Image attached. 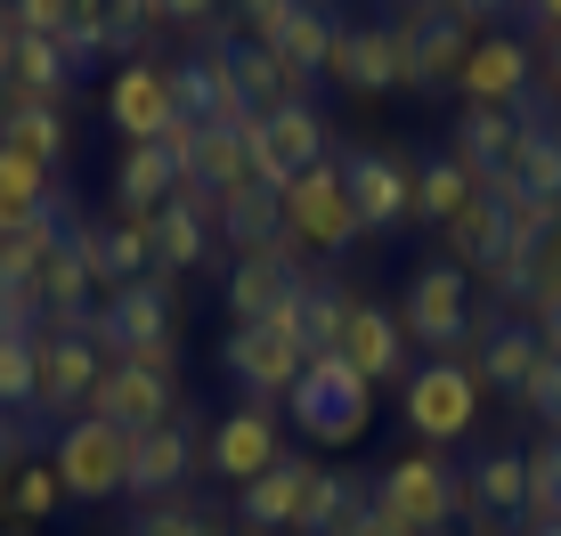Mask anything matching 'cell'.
I'll return each mask as SVG.
<instances>
[{"instance_id":"6da1fadb","label":"cell","mask_w":561,"mask_h":536,"mask_svg":"<svg viewBox=\"0 0 561 536\" xmlns=\"http://www.w3.org/2000/svg\"><path fill=\"white\" fill-rule=\"evenodd\" d=\"M375 512L399 521L408 536H448L456 521H472V480L439 447H408L375 471Z\"/></svg>"},{"instance_id":"7a4b0ae2","label":"cell","mask_w":561,"mask_h":536,"mask_svg":"<svg viewBox=\"0 0 561 536\" xmlns=\"http://www.w3.org/2000/svg\"><path fill=\"white\" fill-rule=\"evenodd\" d=\"M99 374H106L99 310L42 325V334H33V423H57V431H66L73 415H90V391H99Z\"/></svg>"},{"instance_id":"3957f363","label":"cell","mask_w":561,"mask_h":536,"mask_svg":"<svg viewBox=\"0 0 561 536\" xmlns=\"http://www.w3.org/2000/svg\"><path fill=\"white\" fill-rule=\"evenodd\" d=\"M285 415H294V431L309 439V447H358L366 439V423H375V382H366L342 350H318L301 366V382H294V398H285Z\"/></svg>"},{"instance_id":"277c9868","label":"cell","mask_w":561,"mask_h":536,"mask_svg":"<svg viewBox=\"0 0 561 536\" xmlns=\"http://www.w3.org/2000/svg\"><path fill=\"white\" fill-rule=\"evenodd\" d=\"M237 139H244V155H253V179L277 187V196L301 179V171H318V163L342 155V139H334V123L318 114V98H285L277 114H244Z\"/></svg>"},{"instance_id":"5b68a950","label":"cell","mask_w":561,"mask_h":536,"mask_svg":"<svg viewBox=\"0 0 561 536\" xmlns=\"http://www.w3.org/2000/svg\"><path fill=\"white\" fill-rule=\"evenodd\" d=\"M399 407H408L415 447H456V439H472V423H480L472 358H423V366L408 374V391H399Z\"/></svg>"},{"instance_id":"8992f818","label":"cell","mask_w":561,"mask_h":536,"mask_svg":"<svg viewBox=\"0 0 561 536\" xmlns=\"http://www.w3.org/2000/svg\"><path fill=\"white\" fill-rule=\"evenodd\" d=\"M49 471L73 504H114L130 488V431L99 423V415H73L66 431L49 439Z\"/></svg>"},{"instance_id":"52a82bcc","label":"cell","mask_w":561,"mask_h":536,"mask_svg":"<svg viewBox=\"0 0 561 536\" xmlns=\"http://www.w3.org/2000/svg\"><path fill=\"white\" fill-rule=\"evenodd\" d=\"M472 277L448 260V253H432L408 277V310H399V325H408V341H423L432 358H463V341H472Z\"/></svg>"},{"instance_id":"ba28073f","label":"cell","mask_w":561,"mask_h":536,"mask_svg":"<svg viewBox=\"0 0 561 536\" xmlns=\"http://www.w3.org/2000/svg\"><path fill=\"white\" fill-rule=\"evenodd\" d=\"M277 203H285V236H294L301 253L342 260V253L366 236V228H358V203H351V179H342V155L318 163V171H301V179L285 187Z\"/></svg>"},{"instance_id":"9c48e42d","label":"cell","mask_w":561,"mask_h":536,"mask_svg":"<svg viewBox=\"0 0 561 536\" xmlns=\"http://www.w3.org/2000/svg\"><path fill=\"white\" fill-rule=\"evenodd\" d=\"M325 82L366 90V98H382V90H415V49H408V25H399V9L358 16V25L342 33L334 73H325Z\"/></svg>"},{"instance_id":"30bf717a","label":"cell","mask_w":561,"mask_h":536,"mask_svg":"<svg viewBox=\"0 0 561 536\" xmlns=\"http://www.w3.org/2000/svg\"><path fill=\"white\" fill-rule=\"evenodd\" d=\"M342 179H351L366 236H399L415 220V163L399 147H342Z\"/></svg>"},{"instance_id":"8fae6325","label":"cell","mask_w":561,"mask_h":536,"mask_svg":"<svg viewBox=\"0 0 561 536\" xmlns=\"http://www.w3.org/2000/svg\"><path fill=\"white\" fill-rule=\"evenodd\" d=\"M301 366H309V350H294L268 325H228V341H220V374L244 391V407H285Z\"/></svg>"},{"instance_id":"7c38bea8","label":"cell","mask_w":561,"mask_h":536,"mask_svg":"<svg viewBox=\"0 0 561 536\" xmlns=\"http://www.w3.org/2000/svg\"><path fill=\"white\" fill-rule=\"evenodd\" d=\"M463 350H472L480 391L520 398V391H529V374H537V358H546V334H537L520 310H505V301H496V310L472 317V341H463Z\"/></svg>"},{"instance_id":"4fadbf2b","label":"cell","mask_w":561,"mask_h":536,"mask_svg":"<svg viewBox=\"0 0 561 536\" xmlns=\"http://www.w3.org/2000/svg\"><path fill=\"white\" fill-rule=\"evenodd\" d=\"M220 253V196L211 187H187L154 212V277H196Z\"/></svg>"},{"instance_id":"5bb4252c","label":"cell","mask_w":561,"mask_h":536,"mask_svg":"<svg viewBox=\"0 0 561 536\" xmlns=\"http://www.w3.org/2000/svg\"><path fill=\"white\" fill-rule=\"evenodd\" d=\"M147 341H180V317H171V277H139L123 284V293L99 301V350L106 366L130 350H147Z\"/></svg>"},{"instance_id":"9a60e30c","label":"cell","mask_w":561,"mask_h":536,"mask_svg":"<svg viewBox=\"0 0 561 536\" xmlns=\"http://www.w3.org/2000/svg\"><path fill=\"white\" fill-rule=\"evenodd\" d=\"M408 25V49H415V90H456L463 82V57H472V16L456 0H432V9H399Z\"/></svg>"},{"instance_id":"2e32d148","label":"cell","mask_w":561,"mask_h":536,"mask_svg":"<svg viewBox=\"0 0 561 536\" xmlns=\"http://www.w3.org/2000/svg\"><path fill=\"white\" fill-rule=\"evenodd\" d=\"M196 415H171V423H154V431H139L130 439V488L123 496H139V504H163V496H180L187 480H196Z\"/></svg>"},{"instance_id":"e0dca14e","label":"cell","mask_w":561,"mask_h":536,"mask_svg":"<svg viewBox=\"0 0 561 536\" xmlns=\"http://www.w3.org/2000/svg\"><path fill=\"white\" fill-rule=\"evenodd\" d=\"M301 277H309V260H301L294 236L261 244V253H237V260H228V284H220V293H228V317H237V325H261Z\"/></svg>"},{"instance_id":"ac0fdd59","label":"cell","mask_w":561,"mask_h":536,"mask_svg":"<svg viewBox=\"0 0 561 536\" xmlns=\"http://www.w3.org/2000/svg\"><path fill=\"white\" fill-rule=\"evenodd\" d=\"M456 90H463V106H520V98H537V49L520 42V33H480Z\"/></svg>"},{"instance_id":"d6986e66","label":"cell","mask_w":561,"mask_h":536,"mask_svg":"<svg viewBox=\"0 0 561 536\" xmlns=\"http://www.w3.org/2000/svg\"><path fill=\"white\" fill-rule=\"evenodd\" d=\"M513 155H520V106H456V163L489 196L513 187Z\"/></svg>"},{"instance_id":"ffe728a7","label":"cell","mask_w":561,"mask_h":536,"mask_svg":"<svg viewBox=\"0 0 561 536\" xmlns=\"http://www.w3.org/2000/svg\"><path fill=\"white\" fill-rule=\"evenodd\" d=\"M171 66H147V57H130V66H114L106 82V123L123 130V147H147L171 130Z\"/></svg>"},{"instance_id":"44dd1931","label":"cell","mask_w":561,"mask_h":536,"mask_svg":"<svg viewBox=\"0 0 561 536\" xmlns=\"http://www.w3.org/2000/svg\"><path fill=\"white\" fill-rule=\"evenodd\" d=\"M204 464L220 471V480L253 488L268 464H285L277 415H268V407H237V415H220V423H211V439H204Z\"/></svg>"},{"instance_id":"7402d4cb","label":"cell","mask_w":561,"mask_h":536,"mask_svg":"<svg viewBox=\"0 0 561 536\" xmlns=\"http://www.w3.org/2000/svg\"><path fill=\"white\" fill-rule=\"evenodd\" d=\"M318 471H325V464H309V455H285V464H268L253 488H237V521H244V536L301 528L309 496H318Z\"/></svg>"},{"instance_id":"603a6c76","label":"cell","mask_w":561,"mask_h":536,"mask_svg":"<svg viewBox=\"0 0 561 536\" xmlns=\"http://www.w3.org/2000/svg\"><path fill=\"white\" fill-rule=\"evenodd\" d=\"M90 415L139 439V431H154V423H171V415H180V382L139 374V366H106L99 391H90Z\"/></svg>"},{"instance_id":"cb8c5ba5","label":"cell","mask_w":561,"mask_h":536,"mask_svg":"<svg viewBox=\"0 0 561 536\" xmlns=\"http://www.w3.org/2000/svg\"><path fill=\"white\" fill-rule=\"evenodd\" d=\"M171 106L187 114V123H244V106L237 98V73H228V49H187L180 66H171Z\"/></svg>"},{"instance_id":"d4e9b609","label":"cell","mask_w":561,"mask_h":536,"mask_svg":"<svg viewBox=\"0 0 561 536\" xmlns=\"http://www.w3.org/2000/svg\"><path fill=\"white\" fill-rule=\"evenodd\" d=\"M342 33H351V16H342V0H294V16H285V33L268 49L285 57V66L301 73V82H318V73H334V49Z\"/></svg>"},{"instance_id":"484cf974","label":"cell","mask_w":561,"mask_h":536,"mask_svg":"<svg viewBox=\"0 0 561 536\" xmlns=\"http://www.w3.org/2000/svg\"><path fill=\"white\" fill-rule=\"evenodd\" d=\"M342 358H351L375 391L415 374V366H408V325H399L391 310H375V301H358V310H351V325H342Z\"/></svg>"},{"instance_id":"4316f807","label":"cell","mask_w":561,"mask_h":536,"mask_svg":"<svg viewBox=\"0 0 561 536\" xmlns=\"http://www.w3.org/2000/svg\"><path fill=\"white\" fill-rule=\"evenodd\" d=\"M366 521H375V471L325 464L318 471V496H309V512H301L294 536H358Z\"/></svg>"},{"instance_id":"83f0119b","label":"cell","mask_w":561,"mask_h":536,"mask_svg":"<svg viewBox=\"0 0 561 536\" xmlns=\"http://www.w3.org/2000/svg\"><path fill=\"white\" fill-rule=\"evenodd\" d=\"M520 203H561V130L537 98H520V155H513V187Z\"/></svg>"},{"instance_id":"f1b7e54d","label":"cell","mask_w":561,"mask_h":536,"mask_svg":"<svg viewBox=\"0 0 561 536\" xmlns=\"http://www.w3.org/2000/svg\"><path fill=\"white\" fill-rule=\"evenodd\" d=\"M171 196H180V163H171L154 139L114 155V212H123V220H154Z\"/></svg>"},{"instance_id":"f546056e","label":"cell","mask_w":561,"mask_h":536,"mask_svg":"<svg viewBox=\"0 0 561 536\" xmlns=\"http://www.w3.org/2000/svg\"><path fill=\"white\" fill-rule=\"evenodd\" d=\"M57 203V171L49 163H33L25 147H9L0 139V244L16 236V228H33Z\"/></svg>"},{"instance_id":"4dcf8cb0","label":"cell","mask_w":561,"mask_h":536,"mask_svg":"<svg viewBox=\"0 0 561 536\" xmlns=\"http://www.w3.org/2000/svg\"><path fill=\"white\" fill-rule=\"evenodd\" d=\"M228 73H237V98L253 106V114H277L285 98H309V82H301V73L285 66V57L268 49V42H253V33L228 49Z\"/></svg>"},{"instance_id":"1f68e13d","label":"cell","mask_w":561,"mask_h":536,"mask_svg":"<svg viewBox=\"0 0 561 536\" xmlns=\"http://www.w3.org/2000/svg\"><path fill=\"white\" fill-rule=\"evenodd\" d=\"M463 480H472V512L480 521H520V504H529V455L520 447H480Z\"/></svg>"},{"instance_id":"d6a6232c","label":"cell","mask_w":561,"mask_h":536,"mask_svg":"<svg viewBox=\"0 0 561 536\" xmlns=\"http://www.w3.org/2000/svg\"><path fill=\"white\" fill-rule=\"evenodd\" d=\"M187 187H211V196H237V187H261L253 179V155H244L237 123H196V155H187Z\"/></svg>"},{"instance_id":"836d02e7","label":"cell","mask_w":561,"mask_h":536,"mask_svg":"<svg viewBox=\"0 0 561 536\" xmlns=\"http://www.w3.org/2000/svg\"><path fill=\"white\" fill-rule=\"evenodd\" d=\"M0 139L57 171V163H66V147H73V130H66V106H49V98H33V90L9 82V123H0Z\"/></svg>"},{"instance_id":"e575fe53","label":"cell","mask_w":561,"mask_h":536,"mask_svg":"<svg viewBox=\"0 0 561 536\" xmlns=\"http://www.w3.org/2000/svg\"><path fill=\"white\" fill-rule=\"evenodd\" d=\"M285 236V203L277 187H237V196L220 203V244L228 253H261V244Z\"/></svg>"},{"instance_id":"d590c367","label":"cell","mask_w":561,"mask_h":536,"mask_svg":"<svg viewBox=\"0 0 561 536\" xmlns=\"http://www.w3.org/2000/svg\"><path fill=\"white\" fill-rule=\"evenodd\" d=\"M472 196H480V179L456 163V147H439L432 163H415V220H439V228H448Z\"/></svg>"},{"instance_id":"8d00e7d4","label":"cell","mask_w":561,"mask_h":536,"mask_svg":"<svg viewBox=\"0 0 561 536\" xmlns=\"http://www.w3.org/2000/svg\"><path fill=\"white\" fill-rule=\"evenodd\" d=\"M57 504H66V488H57L49 455H42V464H33V455H25V464H16V480L0 488V521H16V528H42V521H49Z\"/></svg>"},{"instance_id":"74e56055","label":"cell","mask_w":561,"mask_h":536,"mask_svg":"<svg viewBox=\"0 0 561 536\" xmlns=\"http://www.w3.org/2000/svg\"><path fill=\"white\" fill-rule=\"evenodd\" d=\"M358 301L342 293V284H325V277H301V341H309V358L318 350H342V325H351Z\"/></svg>"},{"instance_id":"f35d334b","label":"cell","mask_w":561,"mask_h":536,"mask_svg":"<svg viewBox=\"0 0 561 536\" xmlns=\"http://www.w3.org/2000/svg\"><path fill=\"white\" fill-rule=\"evenodd\" d=\"M520 521H529V528L561 521V447H553V439L529 447V504H520Z\"/></svg>"},{"instance_id":"ab89813d","label":"cell","mask_w":561,"mask_h":536,"mask_svg":"<svg viewBox=\"0 0 561 536\" xmlns=\"http://www.w3.org/2000/svg\"><path fill=\"white\" fill-rule=\"evenodd\" d=\"M0 415H33V334H0Z\"/></svg>"},{"instance_id":"60d3db41","label":"cell","mask_w":561,"mask_h":536,"mask_svg":"<svg viewBox=\"0 0 561 536\" xmlns=\"http://www.w3.org/2000/svg\"><path fill=\"white\" fill-rule=\"evenodd\" d=\"M204 528H211V512L187 504V496H163V504H147L130 521V536H204Z\"/></svg>"},{"instance_id":"b9f144b4","label":"cell","mask_w":561,"mask_h":536,"mask_svg":"<svg viewBox=\"0 0 561 536\" xmlns=\"http://www.w3.org/2000/svg\"><path fill=\"white\" fill-rule=\"evenodd\" d=\"M513 407H520V415H537V423H561V341H546V358H537L529 391H520Z\"/></svg>"},{"instance_id":"7bdbcfd3","label":"cell","mask_w":561,"mask_h":536,"mask_svg":"<svg viewBox=\"0 0 561 536\" xmlns=\"http://www.w3.org/2000/svg\"><path fill=\"white\" fill-rule=\"evenodd\" d=\"M9 25H16V33H42V42H66L73 0H9Z\"/></svg>"},{"instance_id":"ee69618b","label":"cell","mask_w":561,"mask_h":536,"mask_svg":"<svg viewBox=\"0 0 561 536\" xmlns=\"http://www.w3.org/2000/svg\"><path fill=\"white\" fill-rule=\"evenodd\" d=\"M237 16H244V33H253V42H277L285 16H294V0H237Z\"/></svg>"},{"instance_id":"f6af8a7d","label":"cell","mask_w":561,"mask_h":536,"mask_svg":"<svg viewBox=\"0 0 561 536\" xmlns=\"http://www.w3.org/2000/svg\"><path fill=\"white\" fill-rule=\"evenodd\" d=\"M553 33H561V0H520V42H553Z\"/></svg>"},{"instance_id":"bcb514c9","label":"cell","mask_w":561,"mask_h":536,"mask_svg":"<svg viewBox=\"0 0 561 536\" xmlns=\"http://www.w3.org/2000/svg\"><path fill=\"white\" fill-rule=\"evenodd\" d=\"M228 9H237V0H163V16H171V25H187V33H204L211 16H228Z\"/></svg>"},{"instance_id":"7dc6e473","label":"cell","mask_w":561,"mask_h":536,"mask_svg":"<svg viewBox=\"0 0 561 536\" xmlns=\"http://www.w3.org/2000/svg\"><path fill=\"white\" fill-rule=\"evenodd\" d=\"M16 464H25V423H16V415H0V488L16 480Z\"/></svg>"},{"instance_id":"c3c4849f","label":"cell","mask_w":561,"mask_h":536,"mask_svg":"<svg viewBox=\"0 0 561 536\" xmlns=\"http://www.w3.org/2000/svg\"><path fill=\"white\" fill-rule=\"evenodd\" d=\"M472 25H496V16H520V0H456Z\"/></svg>"},{"instance_id":"681fc988","label":"cell","mask_w":561,"mask_h":536,"mask_svg":"<svg viewBox=\"0 0 561 536\" xmlns=\"http://www.w3.org/2000/svg\"><path fill=\"white\" fill-rule=\"evenodd\" d=\"M537 73H546V90L561 98V33H553V42H537Z\"/></svg>"},{"instance_id":"f907efd6","label":"cell","mask_w":561,"mask_h":536,"mask_svg":"<svg viewBox=\"0 0 561 536\" xmlns=\"http://www.w3.org/2000/svg\"><path fill=\"white\" fill-rule=\"evenodd\" d=\"M358 536H408V528H399V521H382V512H375V521H366Z\"/></svg>"},{"instance_id":"816d5d0a","label":"cell","mask_w":561,"mask_h":536,"mask_svg":"<svg viewBox=\"0 0 561 536\" xmlns=\"http://www.w3.org/2000/svg\"><path fill=\"white\" fill-rule=\"evenodd\" d=\"M391 9H432V0H391Z\"/></svg>"},{"instance_id":"f5cc1de1","label":"cell","mask_w":561,"mask_h":536,"mask_svg":"<svg viewBox=\"0 0 561 536\" xmlns=\"http://www.w3.org/2000/svg\"><path fill=\"white\" fill-rule=\"evenodd\" d=\"M0 123H9V82H0Z\"/></svg>"},{"instance_id":"db71d44e","label":"cell","mask_w":561,"mask_h":536,"mask_svg":"<svg viewBox=\"0 0 561 536\" xmlns=\"http://www.w3.org/2000/svg\"><path fill=\"white\" fill-rule=\"evenodd\" d=\"M520 536H561V528H520Z\"/></svg>"},{"instance_id":"11a10c76","label":"cell","mask_w":561,"mask_h":536,"mask_svg":"<svg viewBox=\"0 0 561 536\" xmlns=\"http://www.w3.org/2000/svg\"><path fill=\"white\" fill-rule=\"evenodd\" d=\"M546 439H553V447H561V423H546Z\"/></svg>"},{"instance_id":"9f6ffc18","label":"cell","mask_w":561,"mask_h":536,"mask_svg":"<svg viewBox=\"0 0 561 536\" xmlns=\"http://www.w3.org/2000/svg\"><path fill=\"white\" fill-rule=\"evenodd\" d=\"M553 130H561V114H553Z\"/></svg>"},{"instance_id":"6f0895ef","label":"cell","mask_w":561,"mask_h":536,"mask_svg":"<svg viewBox=\"0 0 561 536\" xmlns=\"http://www.w3.org/2000/svg\"><path fill=\"white\" fill-rule=\"evenodd\" d=\"M553 528H561V521H553Z\"/></svg>"},{"instance_id":"680465c9","label":"cell","mask_w":561,"mask_h":536,"mask_svg":"<svg viewBox=\"0 0 561 536\" xmlns=\"http://www.w3.org/2000/svg\"><path fill=\"white\" fill-rule=\"evenodd\" d=\"M237 536H244V528H237Z\"/></svg>"}]
</instances>
